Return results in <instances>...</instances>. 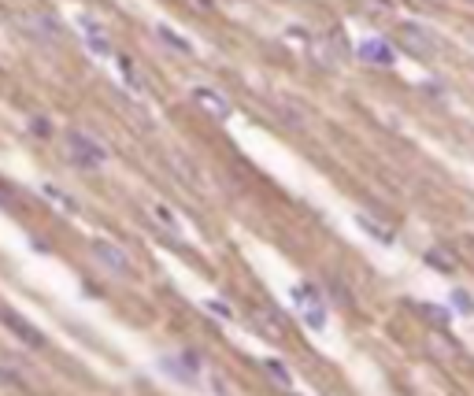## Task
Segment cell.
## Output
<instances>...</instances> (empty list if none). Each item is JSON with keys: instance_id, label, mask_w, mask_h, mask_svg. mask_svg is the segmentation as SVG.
<instances>
[{"instance_id": "1", "label": "cell", "mask_w": 474, "mask_h": 396, "mask_svg": "<svg viewBox=\"0 0 474 396\" xmlns=\"http://www.w3.org/2000/svg\"><path fill=\"white\" fill-rule=\"evenodd\" d=\"M89 252H93V259H97L100 267L111 274V278H130V274H134V263H130V256H126L118 245L104 241V237H100V241H93V245H89Z\"/></svg>"}, {"instance_id": "2", "label": "cell", "mask_w": 474, "mask_h": 396, "mask_svg": "<svg viewBox=\"0 0 474 396\" xmlns=\"http://www.w3.org/2000/svg\"><path fill=\"white\" fill-rule=\"evenodd\" d=\"M67 144H71V160L78 163V167H100L104 160H108V149H104L100 141H93L89 134H82V130H71L67 134Z\"/></svg>"}, {"instance_id": "3", "label": "cell", "mask_w": 474, "mask_h": 396, "mask_svg": "<svg viewBox=\"0 0 474 396\" xmlns=\"http://www.w3.org/2000/svg\"><path fill=\"white\" fill-rule=\"evenodd\" d=\"M78 22V30H82V41H86V48L93 52V56H111V41H108V34H104V26L93 19V15H78L74 19Z\"/></svg>"}, {"instance_id": "4", "label": "cell", "mask_w": 474, "mask_h": 396, "mask_svg": "<svg viewBox=\"0 0 474 396\" xmlns=\"http://www.w3.org/2000/svg\"><path fill=\"white\" fill-rule=\"evenodd\" d=\"M400 37H404V48L412 52V56H433V52H438V37L430 30H423V26H415V22H407L400 30Z\"/></svg>"}, {"instance_id": "5", "label": "cell", "mask_w": 474, "mask_h": 396, "mask_svg": "<svg viewBox=\"0 0 474 396\" xmlns=\"http://www.w3.org/2000/svg\"><path fill=\"white\" fill-rule=\"evenodd\" d=\"M193 100L201 104V108L212 115V118H219V123H222V118H230V111H233L230 100L222 97L219 89H212V86H193Z\"/></svg>"}, {"instance_id": "6", "label": "cell", "mask_w": 474, "mask_h": 396, "mask_svg": "<svg viewBox=\"0 0 474 396\" xmlns=\"http://www.w3.org/2000/svg\"><path fill=\"white\" fill-rule=\"evenodd\" d=\"M0 319H4V326L11 329V334H15L19 341H22V345H30V348H45V334H37V329L30 326V322H26L22 319V315H15V311H0Z\"/></svg>"}, {"instance_id": "7", "label": "cell", "mask_w": 474, "mask_h": 396, "mask_svg": "<svg viewBox=\"0 0 474 396\" xmlns=\"http://www.w3.org/2000/svg\"><path fill=\"white\" fill-rule=\"evenodd\" d=\"M22 26H26V30H30L34 37H41V41H52V45H56L60 37H63L60 22L52 19V15H26V19H22Z\"/></svg>"}, {"instance_id": "8", "label": "cell", "mask_w": 474, "mask_h": 396, "mask_svg": "<svg viewBox=\"0 0 474 396\" xmlns=\"http://www.w3.org/2000/svg\"><path fill=\"white\" fill-rule=\"evenodd\" d=\"M334 41L337 37L334 34H319V37H311V56H315V63L319 67H337V48H334Z\"/></svg>"}, {"instance_id": "9", "label": "cell", "mask_w": 474, "mask_h": 396, "mask_svg": "<svg viewBox=\"0 0 474 396\" xmlns=\"http://www.w3.org/2000/svg\"><path fill=\"white\" fill-rule=\"evenodd\" d=\"M360 60L374 63V67H389V63H393V48L381 41V37H371V41L360 45Z\"/></svg>"}, {"instance_id": "10", "label": "cell", "mask_w": 474, "mask_h": 396, "mask_svg": "<svg viewBox=\"0 0 474 396\" xmlns=\"http://www.w3.org/2000/svg\"><path fill=\"white\" fill-rule=\"evenodd\" d=\"M160 367H163V371H167L170 378H178L182 385H196V374H193L189 367L178 360V355H163V360H160Z\"/></svg>"}, {"instance_id": "11", "label": "cell", "mask_w": 474, "mask_h": 396, "mask_svg": "<svg viewBox=\"0 0 474 396\" xmlns=\"http://www.w3.org/2000/svg\"><path fill=\"white\" fill-rule=\"evenodd\" d=\"M152 219L160 222V226H167V230L175 233V237H182V222L175 219V211H170L167 204H152Z\"/></svg>"}, {"instance_id": "12", "label": "cell", "mask_w": 474, "mask_h": 396, "mask_svg": "<svg viewBox=\"0 0 474 396\" xmlns=\"http://www.w3.org/2000/svg\"><path fill=\"white\" fill-rule=\"evenodd\" d=\"M156 37H160V41H167L170 48L186 52V56H189V52H193V45L186 41V37H178V34H175V30H170V26H167V22H160V26H156Z\"/></svg>"}, {"instance_id": "13", "label": "cell", "mask_w": 474, "mask_h": 396, "mask_svg": "<svg viewBox=\"0 0 474 396\" xmlns=\"http://www.w3.org/2000/svg\"><path fill=\"white\" fill-rule=\"evenodd\" d=\"M356 226H360V230H367V233H371L374 241H381V245H393V233H389V230H381L374 219H367V215H356Z\"/></svg>"}, {"instance_id": "14", "label": "cell", "mask_w": 474, "mask_h": 396, "mask_svg": "<svg viewBox=\"0 0 474 396\" xmlns=\"http://www.w3.org/2000/svg\"><path fill=\"white\" fill-rule=\"evenodd\" d=\"M304 322L311 329H323L326 326V303H308V308H304Z\"/></svg>"}, {"instance_id": "15", "label": "cell", "mask_w": 474, "mask_h": 396, "mask_svg": "<svg viewBox=\"0 0 474 396\" xmlns=\"http://www.w3.org/2000/svg\"><path fill=\"white\" fill-rule=\"evenodd\" d=\"M115 63H118V71H123V78H126V86H130V89H137V93H141V89H144V86H141V78H137V71H134V63H130L126 56H118Z\"/></svg>"}, {"instance_id": "16", "label": "cell", "mask_w": 474, "mask_h": 396, "mask_svg": "<svg viewBox=\"0 0 474 396\" xmlns=\"http://www.w3.org/2000/svg\"><path fill=\"white\" fill-rule=\"evenodd\" d=\"M452 303H456L459 315H474V300L463 293V289H456V293H452Z\"/></svg>"}, {"instance_id": "17", "label": "cell", "mask_w": 474, "mask_h": 396, "mask_svg": "<svg viewBox=\"0 0 474 396\" xmlns=\"http://www.w3.org/2000/svg\"><path fill=\"white\" fill-rule=\"evenodd\" d=\"M419 311H423V315H426V319H438L441 326H445V322H449V311H445V308H433V303H419Z\"/></svg>"}, {"instance_id": "18", "label": "cell", "mask_w": 474, "mask_h": 396, "mask_svg": "<svg viewBox=\"0 0 474 396\" xmlns=\"http://www.w3.org/2000/svg\"><path fill=\"white\" fill-rule=\"evenodd\" d=\"M263 367H267V374H271V378H278V381H282V385H289V371H285V367H282L278 360H267V363H263Z\"/></svg>"}, {"instance_id": "19", "label": "cell", "mask_w": 474, "mask_h": 396, "mask_svg": "<svg viewBox=\"0 0 474 396\" xmlns=\"http://www.w3.org/2000/svg\"><path fill=\"white\" fill-rule=\"evenodd\" d=\"M426 259H430V263H433V267H438V271H452V263H449V259H441V252H430Z\"/></svg>"}, {"instance_id": "20", "label": "cell", "mask_w": 474, "mask_h": 396, "mask_svg": "<svg viewBox=\"0 0 474 396\" xmlns=\"http://www.w3.org/2000/svg\"><path fill=\"white\" fill-rule=\"evenodd\" d=\"M208 308H212L215 315H222V319H230V308H226V303H219V300H208Z\"/></svg>"}, {"instance_id": "21", "label": "cell", "mask_w": 474, "mask_h": 396, "mask_svg": "<svg viewBox=\"0 0 474 396\" xmlns=\"http://www.w3.org/2000/svg\"><path fill=\"white\" fill-rule=\"evenodd\" d=\"M34 134H45V137H48V134H52V126L45 123V118H34Z\"/></svg>"}, {"instance_id": "22", "label": "cell", "mask_w": 474, "mask_h": 396, "mask_svg": "<svg viewBox=\"0 0 474 396\" xmlns=\"http://www.w3.org/2000/svg\"><path fill=\"white\" fill-rule=\"evenodd\" d=\"M196 4H201V8H212V4H215V0H196Z\"/></svg>"}, {"instance_id": "23", "label": "cell", "mask_w": 474, "mask_h": 396, "mask_svg": "<svg viewBox=\"0 0 474 396\" xmlns=\"http://www.w3.org/2000/svg\"><path fill=\"white\" fill-rule=\"evenodd\" d=\"M0 204H8V196H4V193H0Z\"/></svg>"}]
</instances>
